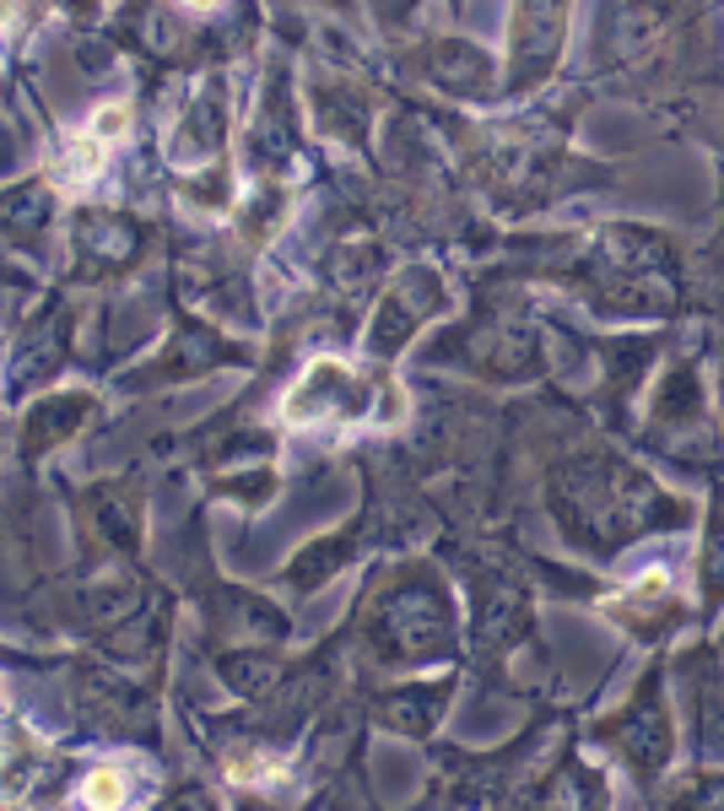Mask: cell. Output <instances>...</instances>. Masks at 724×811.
Returning <instances> with one entry per match:
<instances>
[{"mask_svg": "<svg viewBox=\"0 0 724 811\" xmlns=\"http://www.w3.org/2000/svg\"><path fill=\"white\" fill-rule=\"evenodd\" d=\"M190 6H201V11H211V6H217V0H190Z\"/></svg>", "mask_w": 724, "mask_h": 811, "instance_id": "cell-5", "label": "cell"}, {"mask_svg": "<svg viewBox=\"0 0 724 811\" xmlns=\"http://www.w3.org/2000/svg\"><path fill=\"white\" fill-rule=\"evenodd\" d=\"M81 801H87V807H120L124 801V773L120 769H98L92 779H87Z\"/></svg>", "mask_w": 724, "mask_h": 811, "instance_id": "cell-2", "label": "cell"}, {"mask_svg": "<svg viewBox=\"0 0 724 811\" xmlns=\"http://www.w3.org/2000/svg\"><path fill=\"white\" fill-rule=\"evenodd\" d=\"M124 130H130V109H124V103H109V109H98V114H92V124H87V136H98L103 147H109V141H120Z\"/></svg>", "mask_w": 724, "mask_h": 811, "instance_id": "cell-3", "label": "cell"}, {"mask_svg": "<svg viewBox=\"0 0 724 811\" xmlns=\"http://www.w3.org/2000/svg\"><path fill=\"white\" fill-rule=\"evenodd\" d=\"M66 173H71V184H87L92 173H103V141H98V136L71 141V152H66Z\"/></svg>", "mask_w": 724, "mask_h": 811, "instance_id": "cell-1", "label": "cell"}, {"mask_svg": "<svg viewBox=\"0 0 724 811\" xmlns=\"http://www.w3.org/2000/svg\"><path fill=\"white\" fill-rule=\"evenodd\" d=\"M6 22H11V0H0V28H6Z\"/></svg>", "mask_w": 724, "mask_h": 811, "instance_id": "cell-4", "label": "cell"}]
</instances>
